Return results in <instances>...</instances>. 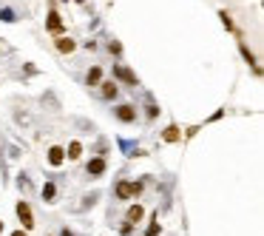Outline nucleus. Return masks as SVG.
Returning a JSON list of instances; mask_svg holds the SVG:
<instances>
[{
  "label": "nucleus",
  "instance_id": "obj_1",
  "mask_svg": "<svg viewBox=\"0 0 264 236\" xmlns=\"http://www.w3.org/2000/svg\"><path fill=\"white\" fill-rule=\"evenodd\" d=\"M111 117H114L117 122H122V125H136V122H139V108H136L134 103H117V106L111 108Z\"/></svg>",
  "mask_w": 264,
  "mask_h": 236
},
{
  "label": "nucleus",
  "instance_id": "obj_2",
  "mask_svg": "<svg viewBox=\"0 0 264 236\" xmlns=\"http://www.w3.org/2000/svg\"><path fill=\"white\" fill-rule=\"evenodd\" d=\"M111 80L125 88H139V77L134 74V69H128V65H122V63L111 65Z\"/></svg>",
  "mask_w": 264,
  "mask_h": 236
},
{
  "label": "nucleus",
  "instance_id": "obj_3",
  "mask_svg": "<svg viewBox=\"0 0 264 236\" xmlns=\"http://www.w3.org/2000/svg\"><path fill=\"white\" fill-rule=\"evenodd\" d=\"M46 31L49 35H65V23H63V15L57 12V0H49V17H46Z\"/></svg>",
  "mask_w": 264,
  "mask_h": 236
},
{
  "label": "nucleus",
  "instance_id": "obj_4",
  "mask_svg": "<svg viewBox=\"0 0 264 236\" xmlns=\"http://www.w3.org/2000/svg\"><path fill=\"white\" fill-rule=\"evenodd\" d=\"M108 174V157L105 154H94L86 162V179H100Z\"/></svg>",
  "mask_w": 264,
  "mask_h": 236
},
{
  "label": "nucleus",
  "instance_id": "obj_5",
  "mask_svg": "<svg viewBox=\"0 0 264 236\" xmlns=\"http://www.w3.org/2000/svg\"><path fill=\"white\" fill-rule=\"evenodd\" d=\"M94 91H97V100H102V103H117L120 100V83H114V80L102 77L100 86L94 88Z\"/></svg>",
  "mask_w": 264,
  "mask_h": 236
},
{
  "label": "nucleus",
  "instance_id": "obj_6",
  "mask_svg": "<svg viewBox=\"0 0 264 236\" xmlns=\"http://www.w3.org/2000/svg\"><path fill=\"white\" fill-rule=\"evenodd\" d=\"M40 199H43V205H54V202L60 199V179L51 174V177H46L43 188H40Z\"/></svg>",
  "mask_w": 264,
  "mask_h": 236
},
{
  "label": "nucleus",
  "instance_id": "obj_7",
  "mask_svg": "<svg viewBox=\"0 0 264 236\" xmlns=\"http://www.w3.org/2000/svg\"><path fill=\"white\" fill-rule=\"evenodd\" d=\"M15 214H17V219H20L23 230H31V228H34V211H31V205H29V199H26V196H23V199H17Z\"/></svg>",
  "mask_w": 264,
  "mask_h": 236
},
{
  "label": "nucleus",
  "instance_id": "obj_8",
  "mask_svg": "<svg viewBox=\"0 0 264 236\" xmlns=\"http://www.w3.org/2000/svg\"><path fill=\"white\" fill-rule=\"evenodd\" d=\"M145 122H157L159 120V111H162V108H159V103H157V97H154V94L150 91H145Z\"/></svg>",
  "mask_w": 264,
  "mask_h": 236
},
{
  "label": "nucleus",
  "instance_id": "obj_9",
  "mask_svg": "<svg viewBox=\"0 0 264 236\" xmlns=\"http://www.w3.org/2000/svg\"><path fill=\"white\" fill-rule=\"evenodd\" d=\"M117 145H120V151L125 154V157H148V151L145 148H139L136 143H128V140H122V137H117Z\"/></svg>",
  "mask_w": 264,
  "mask_h": 236
},
{
  "label": "nucleus",
  "instance_id": "obj_10",
  "mask_svg": "<svg viewBox=\"0 0 264 236\" xmlns=\"http://www.w3.org/2000/svg\"><path fill=\"white\" fill-rule=\"evenodd\" d=\"M54 49H57L60 54H74V51H77V40L68 37V35H57L54 37Z\"/></svg>",
  "mask_w": 264,
  "mask_h": 236
},
{
  "label": "nucleus",
  "instance_id": "obj_11",
  "mask_svg": "<svg viewBox=\"0 0 264 236\" xmlns=\"http://www.w3.org/2000/svg\"><path fill=\"white\" fill-rule=\"evenodd\" d=\"M239 51H242V57H244V63H247L250 69H253V74H256V77H261V65H258L256 54H253V51L247 49V43H244V40H239Z\"/></svg>",
  "mask_w": 264,
  "mask_h": 236
},
{
  "label": "nucleus",
  "instance_id": "obj_12",
  "mask_svg": "<svg viewBox=\"0 0 264 236\" xmlns=\"http://www.w3.org/2000/svg\"><path fill=\"white\" fill-rule=\"evenodd\" d=\"M46 159H49L51 168H60V165L65 162V148H63V145H51L49 154H46Z\"/></svg>",
  "mask_w": 264,
  "mask_h": 236
},
{
  "label": "nucleus",
  "instance_id": "obj_13",
  "mask_svg": "<svg viewBox=\"0 0 264 236\" xmlns=\"http://www.w3.org/2000/svg\"><path fill=\"white\" fill-rule=\"evenodd\" d=\"M142 219H145V205H139V202L128 205V211H125V222H131V225H139Z\"/></svg>",
  "mask_w": 264,
  "mask_h": 236
},
{
  "label": "nucleus",
  "instance_id": "obj_14",
  "mask_svg": "<svg viewBox=\"0 0 264 236\" xmlns=\"http://www.w3.org/2000/svg\"><path fill=\"white\" fill-rule=\"evenodd\" d=\"M83 151H86V145L80 143V140H71V143L65 145V159H68V162H77V159L83 157Z\"/></svg>",
  "mask_w": 264,
  "mask_h": 236
},
{
  "label": "nucleus",
  "instance_id": "obj_15",
  "mask_svg": "<svg viewBox=\"0 0 264 236\" xmlns=\"http://www.w3.org/2000/svg\"><path fill=\"white\" fill-rule=\"evenodd\" d=\"M145 185H148V179H128V193H131V199H142Z\"/></svg>",
  "mask_w": 264,
  "mask_h": 236
},
{
  "label": "nucleus",
  "instance_id": "obj_16",
  "mask_svg": "<svg viewBox=\"0 0 264 236\" xmlns=\"http://www.w3.org/2000/svg\"><path fill=\"white\" fill-rule=\"evenodd\" d=\"M162 143H182V128H179L176 122H171V125L162 131Z\"/></svg>",
  "mask_w": 264,
  "mask_h": 236
},
{
  "label": "nucleus",
  "instance_id": "obj_17",
  "mask_svg": "<svg viewBox=\"0 0 264 236\" xmlns=\"http://www.w3.org/2000/svg\"><path fill=\"white\" fill-rule=\"evenodd\" d=\"M100 80H102V65H91V69L86 72V86L97 88V86H100Z\"/></svg>",
  "mask_w": 264,
  "mask_h": 236
},
{
  "label": "nucleus",
  "instance_id": "obj_18",
  "mask_svg": "<svg viewBox=\"0 0 264 236\" xmlns=\"http://www.w3.org/2000/svg\"><path fill=\"white\" fill-rule=\"evenodd\" d=\"M114 199H117V202H128V199H131V193H128V179H117V185H114Z\"/></svg>",
  "mask_w": 264,
  "mask_h": 236
},
{
  "label": "nucleus",
  "instance_id": "obj_19",
  "mask_svg": "<svg viewBox=\"0 0 264 236\" xmlns=\"http://www.w3.org/2000/svg\"><path fill=\"white\" fill-rule=\"evenodd\" d=\"M20 17L23 15L17 12L15 6H3V3H0V20H3V23H17Z\"/></svg>",
  "mask_w": 264,
  "mask_h": 236
},
{
  "label": "nucleus",
  "instance_id": "obj_20",
  "mask_svg": "<svg viewBox=\"0 0 264 236\" xmlns=\"http://www.w3.org/2000/svg\"><path fill=\"white\" fill-rule=\"evenodd\" d=\"M159 233H162V225H159V214L154 211V214H150V222L145 225V236H159Z\"/></svg>",
  "mask_w": 264,
  "mask_h": 236
},
{
  "label": "nucleus",
  "instance_id": "obj_21",
  "mask_svg": "<svg viewBox=\"0 0 264 236\" xmlns=\"http://www.w3.org/2000/svg\"><path fill=\"white\" fill-rule=\"evenodd\" d=\"M105 49H108V54H111V57H117V60L122 57V43L117 40V37H108V40H105Z\"/></svg>",
  "mask_w": 264,
  "mask_h": 236
},
{
  "label": "nucleus",
  "instance_id": "obj_22",
  "mask_svg": "<svg viewBox=\"0 0 264 236\" xmlns=\"http://www.w3.org/2000/svg\"><path fill=\"white\" fill-rule=\"evenodd\" d=\"M17 188L23 191V196H29V193H31V179H29V174H26V171L17 174Z\"/></svg>",
  "mask_w": 264,
  "mask_h": 236
},
{
  "label": "nucleus",
  "instance_id": "obj_23",
  "mask_svg": "<svg viewBox=\"0 0 264 236\" xmlns=\"http://www.w3.org/2000/svg\"><path fill=\"white\" fill-rule=\"evenodd\" d=\"M219 20H221V26L228 31H236V23H233V15H230L228 9H219Z\"/></svg>",
  "mask_w": 264,
  "mask_h": 236
},
{
  "label": "nucleus",
  "instance_id": "obj_24",
  "mask_svg": "<svg viewBox=\"0 0 264 236\" xmlns=\"http://www.w3.org/2000/svg\"><path fill=\"white\" fill-rule=\"evenodd\" d=\"M97 199H100V193H97V191H94V193H86L77 211H88V208H94V205H97Z\"/></svg>",
  "mask_w": 264,
  "mask_h": 236
},
{
  "label": "nucleus",
  "instance_id": "obj_25",
  "mask_svg": "<svg viewBox=\"0 0 264 236\" xmlns=\"http://www.w3.org/2000/svg\"><path fill=\"white\" fill-rule=\"evenodd\" d=\"M134 228H136V225H131V222H122V225H120V236H134Z\"/></svg>",
  "mask_w": 264,
  "mask_h": 236
},
{
  "label": "nucleus",
  "instance_id": "obj_26",
  "mask_svg": "<svg viewBox=\"0 0 264 236\" xmlns=\"http://www.w3.org/2000/svg\"><path fill=\"white\" fill-rule=\"evenodd\" d=\"M57 236H83V233H77V230H71V228H68V225H63Z\"/></svg>",
  "mask_w": 264,
  "mask_h": 236
},
{
  "label": "nucleus",
  "instance_id": "obj_27",
  "mask_svg": "<svg viewBox=\"0 0 264 236\" xmlns=\"http://www.w3.org/2000/svg\"><path fill=\"white\" fill-rule=\"evenodd\" d=\"M86 49L88 51H97V49H100V43H97V40H86Z\"/></svg>",
  "mask_w": 264,
  "mask_h": 236
},
{
  "label": "nucleus",
  "instance_id": "obj_28",
  "mask_svg": "<svg viewBox=\"0 0 264 236\" xmlns=\"http://www.w3.org/2000/svg\"><path fill=\"white\" fill-rule=\"evenodd\" d=\"M9 236H29V230H23V228H20V230H15V233H9Z\"/></svg>",
  "mask_w": 264,
  "mask_h": 236
},
{
  "label": "nucleus",
  "instance_id": "obj_29",
  "mask_svg": "<svg viewBox=\"0 0 264 236\" xmlns=\"http://www.w3.org/2000/svg\"><path fill=\"white\" fill-rule=\"evenodd\" d=\"M74 3H77V6H86V3H88V0H74Z\"/></svg>",
  "mask_w": 264,
  "mask_h": 236
},
{
  "label": "nucleus",
  "instance_id": "obj_30",
  "mask_svg": "<svg viewBox=\"0 0 264 236\" xmlns=\"http://www.w3.org/2000/svg\"><path fill=\"white\" fill-rule=\"evenodd\" d=\"M0 233H3V219H0Z\"/></svg>",
  "mask_w": 264,
  "mask_h": 236
},
{
  "label": "nucleus",
  "instance_id": "obj_31",
  "mask_svg": "<svg viewBox=\"0 0 264 236\" xmlns=\"http://www.w3.org/2000/svg\"><path fill=\"white\" fill-rule=\"evenodd\" d=\"M60 3H68V0H60Z\"/></svg>",
  "mask_w": 264,
  "mask_h": 236
},
{
  "label": "nucleus",
  "instance_id": "obj_32",
  "mask_svg": "<svg viewBox=\"0 0 264 236\" xmlns=\"http://www.w3.org/2000/svg\"><path fill=\"white\" fill-rule=\"evenodd\" d=\"M46 236H54V233H46Z\"/></svg>",
  "mask_w": 264,
  "mask_h": 236
}]
</instances>
